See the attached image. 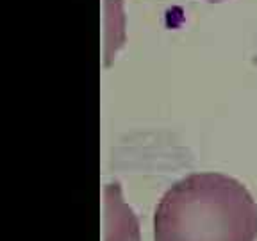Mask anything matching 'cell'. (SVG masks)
Segmentation results:
<instances>
[{"label":"cell","instance_id":"obj_1","mask_svg":"<svg viewBox=\"0 0 257 241\" xmlns=\"http://www.w3.org/2000/svg\"><path fill=\"white\" fill-rule=\"evenodd\" d=\"M257 204L223 173H191L177 181L154 214V241H255Z\"/></svg>","mask_w":257,"mask_h":241},{"label":"cell","instance_id":"obj_2","mask_svg":"<svg viewBox=\"0 0 257 241\" xmlns=\"http://www.w3.org/2000/svg\"><path fill=\"white\" fill-rule=\"evenodd\" d=\"M207 2H211V4H220V2H225V0H207Z\"/></svg>","mask_w":257,"mask_h":241}]
</instances>
